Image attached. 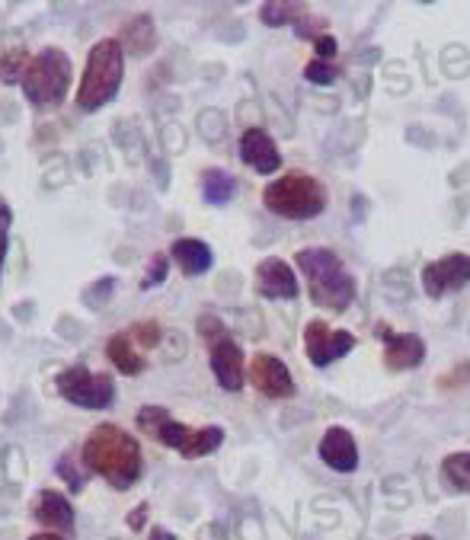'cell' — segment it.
Instances as JSON below:
<instances>
[{"label": "cell", "mask_w": 470, "mask_h": 540, "mask_svg": "<svg viewBox=\"0 0 470 540\" xmlns=\"http://www.w3.org/2000/svg\"><path fill=\"white\" fill-rule=\"evenodd\" d=\"M80 464L90 473L103 477L112 489H132L141 480L144 457L141 445L132 432H125L116 422H100L96 429L84 438V448H80Z\"/></svg>", "instance_id": "obj_1"}, {"label": "cell", "mask_w": 470, "mask_h": 540, "mask_svg": "<svg viewBox=\"0 0 470 540\" xmlns=\"http://www.w3.org/2000/svg\"><path fill=\"white\" fill-rule=\"evenodd\" d=\"M301 275L307 278V291L317 307H327L333 314H343L355 301V278L346 263L327 247H311L295 256Z\"/></svg>", "instance_id": "obj_2"}, {"label": "cell", "mask_w": 470, "mask_h": 540, "mask_svg": "<svg viewBox=\"0 0 470 540\" xmlns=\"http://www.w3.org/2000/svg\"><path fill=\"white\" fill-rule=\"evenodd\" d=\"M125 77V52L119 39H100L87 55V68L77 87V109L96 112L116 100Z\"/></svg>", "instance_id": "obj_3"}, {"label": "cell", "mask_w": 470, "mask_h": 540, "mask_svg": "<svg viewBox=\"0 0 470 540\" xmlns=\"http://www.w3.org/2000/svg\"><path fill=\"white\" fill-rule=\"evenodd\" d=\"M263 205L285 221H311L327 208V186L307 173H285L263 189Z\"/></svg>", "instance_id": "obj_4"}, {"label": "cell", "mask_w": 470, "mask_h": 540, "mask_svg": "<svg viewBox=\"0 0 470 540\" xmlns=\"http://www.w3.org/2000/svg\"><path fill=\"white\" fill-rule=\"evenodd\" d=\"M71 80H74L71 58L61 48H42L39 55H32L23 74V96L32 109H55L68 96Z\"/></svg>", "instance_id": "obj_5"}, {"label": "cell", "mask_w": 470, "mask_h": 540, "mask_svg": "<svg viewBox=\"0 0 470 540\" xmlns=\"http://www.w3.org/2000/svg\"><path fill=\"white\" fill-rule=\"evenodd\" d=\"M55 390L71 406L100 413V409H109L112 400H116V378L103 371H90L87 365H71L58 374Z\"/></svg>", "instance_id": "obj_6"}, {"label": "cell", "mask_w": 470, "mask_h": 540, "mask_svg": "<svg viewBox=\"0 0 470 540\" xmlns=\"http://www.w3.org/2000/svg\"><path fill=\"white\" fill-rule=\"evenodd\" d=\"M304 349H307V362L327 368L355 349V336L349 330H330L323 320H311L304 330Z\"/></svg>", "instance_id": "obj_7"}, {"label": "cell", "mask_w": 470, "mask_h": 540, "mask_svg": "<svg viewBox=\"0 0 470 540\" xmlns=\"http://www.w3.org/2000/svg\"><path fill=\"white\" fill-rule=\"evenodd\" d=\"M470 285V253H448L423 269V291L429 298H445Z\"/></svg>", "instance_id": "obj_8"}, {"label": "cell", "mask_w": 470, "mask_h": 540, "mask_svg": "<svg viewBox=\"0 0 470 540\" xmlns=\"http://www.w3.org/2000/svg\"><path fill=\"white\" fill-rule=\"evenodd\" d=\"M135 422H138V429L148 438H154V441H160V445L176 448L180 454H186L192 429H189V425H183V422H176L170 416V409H164V406H141Z\"/></svg>", "instance_id": "obj_9"}, {"label": "cell", "mask_w": 470, "mask_h": 540, "mask_svg": "<svg viewBox=\"0 0 470 540\" xmlns=\"http://www.w3.org/2000/svg\"><path fill=\"white\" fill-rule=\"evenodd\" d=\"M208 365H212L215 381L221 384V390H228V394H240L243 384H247V368H243V349L237 346L231 336L212 342V349H208Z\"/></svg>", "instance_id": "obj_10"}, {"label": "cell", "mask_w": 470, "mask_h": 540, "mask_svg": "<svg viewBox=\"0 0 470 540\" xmlns=\"http://www.w3.org/2000/svg\"><path fill=\"white\" fill-rule=\"evenodd\" d=\"M298 275L291 272V266L285 259H263V263L256 266V294L266 301H295L298 298Z\"/></svg>", "instance_id": "obj_11"}, {"label": "cell", "mask_w": 470, "mask_h": 540, "mask_svg": "<svg viewBox=\"0 0 470 540\" xmlns=\"http://www.w3.org/2000/svg\"><path fill=\"white\" fill-rule=\"evenodd\" d=\"M250 384L259 390L263 397H272V400H288L295 394V381H291V371L285 368V362H279L275 355H266L259 352L250 365Z\"/></svg>", "instance_id": "obj_12"}, {"label": "cell", "mask_w": 470, "mask_h": 540, "mask_svg": "<svg viewBox=\"0 0 470 540\" xmlns=\"http://www.w3.org/2000/svg\"><path fill=\"white\" fill-rule=\"evenodd\" d=\"M29 515L36 518L42 528L58 531V534H68V537H71L74 521H77L71 499H68V496H61L58 489H42V493H39L36 499H32Z\"/></svg>", "instance_id": "obj_13"}, {"label": "cell", "mask_w": 470, "mask_h": 540, "mask_svg": "<svg viewBox=\"0 0 470 540\" xmlns=\"http://www.w3.org/2000/svg\"><path fill=\"white\" fill-rule=\"evenodd\" d=\"M240 160L247 163L250 170L256 173H275L282 167V154L279 147H275L272 135H266L263 128H247V132L240 135Z\"/></svg>", "instance_id": "obj_14"}, {"label": "cell", "mask_w": 470, "mask_h": 540, "mask_svg": "<svg viewBox=\"0 0 470 540\" xmlns=\"http://www.w3.org/2000/svg\"><path fill=\"white\" fill-rule=\"evenodd\" d=\"M320 461L336 473H352L359 467V445L343 429V425H330L320 438Z\"/></svg>", "instance_id": "obj_15"}, {"label": "cell", "mask_w": 470, "mask_h": 540, "mask_svg": "<svg viewBox=\"0 0 470 540\" xmlns=\"http://www.w3.org/2000/svg\"><path fill=\"white\" fill-rule=\"evenodd\" d=\"M426 362V342L416 333H384V365L391 371H413Z\"/></svg>", "instance_id": "obj_16"}, {"label": "cell", "mask_w": 470, "mask_h": 540, "mask_svg": "<svg viewBox=\"0 0 470 540\" xmlns=\"http://www.w3.org/2000/svg\"><path fill=\"white\" fill-rule=\"evenodd\" d=\"M119 45L125 55L132 58H148L154 48H157V26H154V16L141 13V16H132V20H125L122 32H119Z\"/></svg>", "instance_id": "obj_17"}, {"label": "cell", "mask_w": 470, "mask_h": 540, "mask_svg": "<svg viewBox=\"0 0 470 540\" xmlns=\"http://www.w3.org/2000/svg\"><path fill=\"white\" fill-rule=\"evenodd\" d=\"M170 253H173V259L180 263V269H183L186 275H205L208 269L215 266L212 247H208V243L199 240V237H180V240H173Z\"/></svg>", "instance_id": "obj_18"}, {"label": "cell", "mask_w": 470, "mask_h": 540, "mask_svg": "<svg viewBox=\"0 0 470 540\" xmlns=\"http://www.w3.org/2000/svg\"><path fill=\"white\" fill-rule=\"evenodd\" d=\"M106 358H109V362L116 365V371H122V374H141L144 368H148V362H144V355L138 352V346L132 342V336H128V330L109 336V342H106Z\"/></svg>", "instance_id": "obj_19"}, {"label": "cell", "mask_w": 470, "mask_h": 540, "mask_svg": "<svg viewBox=\"0 0 470 540\" xmlns=\"http://www.w3.org/2000/svg\"><path fill=\"white\" fill-rule=\"evenodd\" d=\"M234 192H237V179L228 170L212 167L202 173V199L208 205H228L234 199Z\"/></svg>", "instance_id": "obj_20"}, {"label": "cell", "mask_w": 470, "mask_h": 540, "mask_svg": "<svg viewBox=\"0 0 470 540\" xmlns=\"http://www.w3.org/2000/svg\"><path fill=\"white\" fill-rule=\"evenodd\" d=\"M224 441V429L221 425H202V429H192V438H189V448H186V461H196V457H205L221 448Z\"/></svg>", "instance_id": "obj_21"}, {"label": "cell", "mask_w": 470, "mask_h": 540, "mask_svg": "<svg viewBox=\"0 0 470 540\" xmlns=\"http://www.w3.org/2000/svg\"><path fill=\"white\" fill-rule=\"evenodd\" d=\"M442 477L458 493H470V451H455L442 461Z\"/></svg>", "instance_id": "obj_22"}, {"label": "cell", "mask_w": 470, "mask_h": 540, "mask_svg": "<svg viewBox=\"0 0 470 540\" xmlns=\"http://www.w3.org/2000/svg\"><path fill=\"white\" fill-rule=\"evenodd\" d=\"M29 61H32V55L23 45H16V48H10V52L0 55V84H10V87L23 84V74L29 68Z\"/></svg>", "instance_id": "obj_23"}, {"label": "cell", "mask_w": 470, "mask_h": 540, "mask_svg": "<svg viewBox=\"0 0 470 540\" xmlns=\"http://www.w3.org/2000/svg\"><path fill=\"white\" fill-rule=\"evenodd\" d=\"M301 13H304V4H279V0H272V4L259 7V20L272 29H279L285 23H295Z\"/></svg>", "instance_id": "obj_24"}, {"label": "cell", "mask_w": 470, "mask_h": 540, "mask_svg": "<svg viewBox=\"0 0 470 540\" xmlns=\"http://www.w3.org/2000/svg\"><path fill=\"white\" fill-rule=\"evenodd\" d=\"M119 285V278L116 275H103V278H96V282H90L84 288V304L90 310H103L109 301H112V291H116Z\"/></svg>", "instance_id": "obj_25"}, {"label": "cell", "mask_w": 470, "mask_h": 540, "mask_svg": "<svg viewBox=\"0 0 470 540\" xmlns=\"http://www.w3.org/2000/svg\"><path fill=\"white\" fill-rule=\"evenodd\" d=\"M128 336H132L138 349H154V346H160V339H164V326L157 320H141L128 330Z\"/></svg>", "instance_id": "obj_26"}, {"label": "cell", "mask_w": 470, "mask_h": 540, "mask_svg": "<svg viewBox=\"0 0 470 540\" xmlns=\"http://www.w3.org/2000/svg\"><path fill=\"white\" fill-rule=\"evenodd\" d=\"M199 132L205 141H221L224 132H228V122H224V112L218 109H205L199 116Z\"/></svg>", "instance_id": "obj_27"}, {"label": "cell", "mask_w": 470, "mask_h": 540, "mask_svg": "<svg viewBox=\"0 0 470 540\" xmlns=\"http://www.w3.org/2000/svg\"><path fill=\"white\" fill-rule=\"evenodd\" d=\"M167 272H170V259L164 253H154L151 263H148V272H144V282L141 288H157L167 282Z\"/></svg>", "instance_id": "obj_28"}, {"label": "cell", "mask_w": 470, "mask_h": 540, "mask_svg": "<svg viewBox=\"0 0 470 540\" xmlns=\"http://www.w3.org/2000/svg\"><path fill=\"white\" fill-rule=\"evenodd\" d=\"M10 224H13V208L4 202V195H0V275H4L7 250H10Z\"/></svg>", "instance_id": "obj_29"}, {"label": "cell", "mask_w": 470, "mask_h": 540, "mask_svg": "<svg viewBox=\"0 0 470 540\" xmlns=\"http://www.w3.org/2000/svg\"><path fill=\"white\" fill-rule=\"evenodd\" d=\"M304 77L311 80V84H320V87H327V84H333V80L339 77V71L333 68L330 61H320V58H314L311 64L304 68Z\"/></svg>", "instance_id": "obj_30"}, {"label": "cell", "mask_w": 470, "mask_h": 540, "mask_svg": "<svg viewBox=\"0 0 470 540\" xmlns=\"http://www.w3.org/2000/svg\"><path fill=\"white\" fill-rule=\"evenodd\" d=\"M58 473H61L64 480H68V489H71V493H80V489H84V473H80V470L74 467V454H71V451H68V454H61Z\"/></svg>", "instance_id": "obj_31"}, {"label": "cell", "mask_w": 470, "mask_h": 540, "mask_svg": "<svg viewBox=\"0 0 470 540\" xmlns=\"http://www.w3.org/2000/svg\"><path fill=\"white\" fill-rule=\"evenodd\" d=\"M199 336L202 339H208V346H212V342H218V339H224V336H228V326H224L215 314H202L199 317Z\"/></svg>", "instance_id": "obj_32"}, {"label": "cell", "mask_w": 470, "mask_h": 540, "mask_svg": "<svg viewBox=\"0 0 470 540\" xmlns=\"http://www.w3.org/2000/svg\"><path fill=\"white\" fill-rule=\"evenodd\" d=\"M323 29H327V20H320V16H317V20H314V16H298V20H295V32L301 39L314 42V39H320Z\"/></svg>", "instance_id": "obj_33"}, {"label": "cell", "mask_w": 470, "mask_h": 540, "mask_svg": "<svg viewBox=\"0 0 470 540\" xmlns=\"http://www.w3.org/2000/svg\"><path fill=\"white\" fill-rule=\"evenodd\" d=\"M314 52H317V58H320V61L333 58V55H336V39H333V36H327V32H323L320 39H314Z\"/></svg>", "instance_id": "obj_34"}, {"label": "cell", "mask_w": 470, "mask_h": 540, "mask_svg": "<svg viewBox=\"0 0 470 540\" xmlns=\"http://www.w3.org/2000/svg\"><path fill=\"white\" fill-rule=\"evenodd\" d=\"M125 521H128V528H132V531H138V528L144 525V521H148V505H141V509H135V512L128 515Z\"/></svg>", "instance_id": "obj_35"}, {"label": "cell", "mask_w": 470, "mask_h": 540, "mask_svg": "<svg viewBox=\"0 0 470 540\" xmlns=\"http://www.w3.org/2000/svg\"><path fill=\"white\" fill-rule=\"evenodd\" d=\"M29 540H71L68 534H58V531H39V534H32Z\"/></svg>", "instance_id": "obj_36"}, {"label": "cell", "mask_w": 470, "mask_h": 540, "mask_svg": "<svg viewBox=\"0 0 470 540\" xmlns=\"http://www.w3.org/2000/svg\"><path fill=\"white\" fill-rule=\"evenodd\" d=\"M148 540H176V537H173L170 531H164V528H154Z\"/></svg>", "instance_id": "obj_37"}]
</instances>
